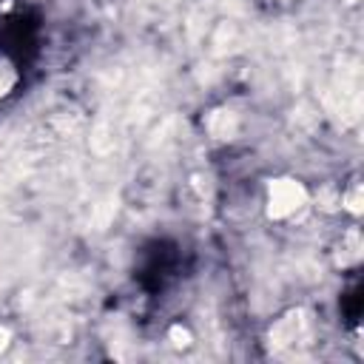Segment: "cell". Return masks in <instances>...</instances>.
Listing matches in <instances>:
<instances>
[{
    "mask_svg": "<svg viewBox=\"0 0 364 364\" xmlns=\"http://www.w3.org/2000/svg\"><path fill=\"white\" fill-rule=\"evenodd\" d=\"M304 205H307V191L301 182L284 176L267 185V216L270 219H287Z\"/></svg>",
    "mask_w": 364,
    "mask_h": 364,
    "instance_id": "cell-1",
    "label": "cell"
},
{
    "mask_svg": "<svg viewBox=\"0 0 364 364\" xmlns=\"http://www.w3.org/2000/svg\"><path fill=\"white\" fill-rule=\"evenodd\" d=\"M310 333V313L307 310H290L284 313L273 327H270V347L273 350H287L304 341Z\"/></svg>",
    "mask_w": 364,
    "mask_h": 364,
    "instance_id": "cell-2",
    "label": "cell"
},
{
    "mask_svg": "<svg viewBox=\"0 0 364 364\" xmlns=\"http://www.w3.org/2000/svg\"><path fill=\"white\" fill-rule=\"evenodd\" d=\"M208 134L213 139H233L239 134V117L230 108H219L208 117Z\"/></svg>",
    "mask_w": 364,
    "mask_h": 364,
    "instance_id": "cell-3",
    "label": "cell"
},
{
    "mask_svg": "<svg viewBox=\"0 0 364 364\" xmlns=\"http://www.w3.org/2000/svg\"><path fill=\"white\" fill-rule=\"evenodd\" d=\"M210 46H213V51H216V54L236 51V48L242 46V31H239V26H236V23H230V20L219 23V26H216V31H213V37H210Z\"/></svg>",
    "mask_w": 364,
    "mask_h": 364,
    "instance_id": "cell-4",
    "label": "cell"
},
{
    "mask_svg": "<svg viewBox=\"0 0 364 364\" xmlns=\"http://www.w3.org/2000/svg\"><path fill=\"white\" fill-rule=\"evenodd\" d=\"M341 250H344V253H338V262H341V264H353V262H358V256H361V239H358L355 230L347 233V245H344Z\"/></svg>",
    "mask_w": 364,
    "mask_h": 364,
    "instance_id": "cell-5",
    "label": "cell"
},
{
    "mask_svg": "<svg viewBox=\"0 0 364 364\" xmlns=\"http://www.w3.org/2000/svg\"><path fill=\"white\" fill-rule=\"evenodd\" d=\"M341 205H344L350 213H361V205H364V193H361V185L350 188V191L341 196Z\"/></svg>",
    "mask_w": 364,
    "mask_h": 364,
    "instance_id": "cell-6",
    "label": "cell"
},
{
    "mask_svg": "<svg viewBox=\"0 0 364 364\" xmlns=\"http://www.w3.org/2000/svg\"><path fill=\"white\" fill-rule=\"evenodd\" d=\"M14 82H17L14 68H11V65H6V63H0V97H6V94L14 88Z\"/></svg>",
    "mask_w": 364,
    "mask_h": 364,
    "instance_id": "cell-7",
    "label": "cell"
},
{
    "mask_svg": "<svg viewBox=\"0 0 364 364\" xmlns=\"http://www.w3.org/2000/svg\"><path fill=\"white\" fill-rule=\"evenodd\" d=\"M168 336H171L173 347H188V344H191V330H185L182 324H173V327L168 330Z\"/></svg>",
    "mask_w": 364,
    "mask_h": 364,
    "instance_id": "cell-8",
    "label": "cell"
},
{
    "mask_svg": "<svg viewBox=\"0 0 364 364\" xmlns=\"http://www.w3.org/2000/svg\"><path fill=\"white\" fill-rule=\"evenodd\" d=\"M9 338H11V330L9 327H0V353L9 347Z\"/></svg>",
    "mask_w": 364,
    "mask_h": 364,
    "instance_id": "cell-9",
    "label": "cell"
},
{
    "mask_svg": "<svg viewBox=\"0 0 364 364\" xmlns=\"http://www.w3.org/2000/svg\"><path fill=\"white\" fill-rule=\"evenodd\" d=\"M344 3H358V0H344Z\"/></svg>",
    "mask_w": 364,
    "mask_h": 364,
    "instance_id": "cell-10",
    "label": "cell"
}]
</instances>
